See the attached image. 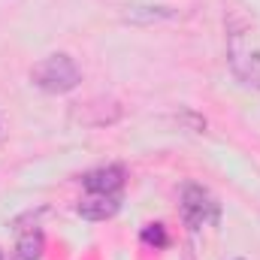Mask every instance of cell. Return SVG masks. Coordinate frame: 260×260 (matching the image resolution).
<instances>
[{"label": "cell", "mask_w": 260, "mask_h": 260, "mask_svg": "<svg viewBox=\"0 0 260 260\" xmlns=\"http://www.w3.org/2000/svg\"><path fill=\"white\" fill-rule=\"evenodd\" d=\"M30 82L46 94H70L79 88L82 70L67 52H55V55H46L40 64L30 67Z\"/></svg>", "instance_id": "obj_1"}, {"label": "cell", "mask_w": 260, "mask_h": 260, "mask_svg": "<svg viewBox=\"0 0 260 260\" xmlns=\"http://www.w3.org/2000/svg\"><path fill=\"white\" fill-rule=\"evenodd\" d=\"M227 64H230V73L245 88L260 91V46L245 30H230V37H227Z\"/></svg>", "instance_id": "obj_2"}, {"label": "cell", "mask_w": 260, "mask_h": 260, "mask_svg": "<svg viewBox=\"0 0 260 260\" xmlns=\"http://www.w3.org/2000/svg\"><path fill=\"white\" fill-rule=\"evenodd\" d=\"M182 218H185V224H188L191 230H200V227H206V224H218L221 206H218V200L209 194L203 185L188 182V185L182 188Z\"/></svg>", "instance_id": "obj_3"}, {"label": "cell", "mask_w": 260, "mask_h": 260, "mask_svg": "<svg viewBox=\"0 0 260 260\" xmlns=\"http://www.w3.org/2000/svg\"><path fill=\"white\" fill-rule=\"evenodd\" d=\"M124 182H127V173L121 164H106V167L82 176V185L88 194H121Z\"/></svg>", "instance_id": "obj_4"}, {"label": "cell", "mask_w": 260, "mask_h": 260, "mask_svg": "<svg viewBox=\"0 0 260 260\" xmlns=\"http://www.w3.org/2000/svg\"><path fill=\"white\" fill-rule=\"evenodd\" d=\"M121 209V194H88L79 200L76 212L85 221H106Z\"/></svg>", "instance_id": "obj_5"}, {"label": "cell", "mask_w": 260, "mask_h": 260, "mask_svg": "<svg viewBox=\"0 0 260 260\" xmlns=\"http://www.w3.org/2000/svg\"><path fill=\"white\" fill-rule=\"evenodd\" d=\"M43 248H46L43 230H27V233L18 236L15 251H12V260H40L43 257Z\"/></svg>", "instance_id": "obj_6"}, {"label": "cell", "mask_w": 260, "mask_h": 260, "mask_svg": "<svg viewBox=\"0 0 260 260\" xmlns=\"http://www.w3.org/2000/svg\"><path fill=\"white\" fill-rule=\"evenodd\" d=\"M179 12L170 9V6H130L124 12V18L133 21V24H151V21H170L176 18Z\"/></svg>", "instance_id": "obj_7"}, {"label": "cell", "mask_w": 260, "mask_h": 260, "mask_svg": "<svg viewBox=\"0 0 260 260\" xmlns=\"http://www.w3.org/2000/svg\"><path fill=\"white\" fill-rule=\"evenodd\" d=\"M139 239H142L145 245H154V248H167V242H170V236H167V227H164V224H148V227L139 233Z\"/></svg>", "instance_id": "obj_8"}, {"label": "cell", "mask_w": 260, "mask_h": 260, "mask_svg": "<svg viewBox=\"0 0 260 260\" xmlns=\"http://www.w3.org/2000/svg\"><path fill=\"white\" fill-rule=\"evenodd\" d=\"M239 260H242V257H239Z\"/></svg>", "instance_id": "obj_9"}]
</instances>
